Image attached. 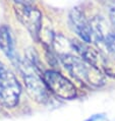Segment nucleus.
<instances>
[{
    "label": "nucleus",
    "instance_id": "obj_1",
    "mask_svg": "<svg viewBox=\"0 0 115 121\" xmlns=\"http://www.w3.org/2000/svg\"><path fill=\"white\" fill-rule=\"evenodd\" d=\"M63 66L74 78L92 86H102L105 83L104 73L73 54L60 55Z\"/></svg>",
    "mask_w": 115,
    "mask_h": 121
},
{
    "label": "nucleus",
    "instance_id": "obj_6",
    "mask_svg": "<svg viewBox=\"0 0 115 121\" xmlns=\"http://www.w3.org/2000/svg\"><path fill=\"white\" fill-rule=\"evenodd\" d=\"M43 80L48 91L58 98L71 100L77 96L76 88L68 78L56 70H47L43 74Z\"/></svg>",
    "mask_w": 115,
    "mask_h": 121
},
{
    "label": "nucleus",
    "instance_id": "obj_5",
    "mask_svg": "<svg viewBox=\"0 0 115 121\" xmlns=\"http://www.w3.org/2000/svg\"><path fill=\"white\" fill-rule=\"evenodd\" d=\"M14 11L16 17L28 30L30 35L38 40L42 29V12L34 4L29 2H15Z\"/></svg>",
    "mask_w": 115,
    "mask_h": 121
},
{
    "label": "nucleus",
    "instance_id": "obj_2",
    "mask_svg": "<svg viewBox=\"0 0 115 121\" xmlns=\"http://www.w3.org/2000/svg\"><path fill=\"white\" fill-rule=\"evenodd\" d=\"M18 66L22 72L25 86L29 96L37 103H46L48 101V89L42 77L37 73L35 66L30 61L19 60Z\"/></svg>",
    "mask_w": 115,
    "mask_h": 121
},
{
    "label": "nucleus",
    "instance_id": "obj_9",
    "mask_svg": "<svg viewBox=\"0 0 115 121\" xmlns=\"http://www.w3.org/2000/svg\"><path fill=\"white\" fill-rule=\"evenodd\" d=\"M104 44L106 46L109 54L115 59V33H110L106 37Z\"/></svg>",
    "mask_w": 115,
    "mask_h": 121
},
{
    "label": "nucleus",
    "instance_id": "obj_10",
    "mask_svg": "<svg viewBox=\"0 0 115 121\" xmlns=\"http://www.w3.org/2000/svg\"><path fill=\"white\" fill-rule=\"evenodd\" d=\"M103 117H104L103 114H95V115H92L90 118H88L87 120H84V121H97L99 119H102Z\"/></svg>",
    "mask_w": 115,
    "mask_h": 121
},
{
    "label": "nucleus",
    "instance_id": "obj_8",
    "mask_svg": "<svg viewBox=\"0 0 115 121\" xmlns=\"http://www.w3.org/2000/svg\"><path fill=\"white\" fill-rule=\"evenodd\" d=\"M0 49L12 63L18 65L19 59L18 58L14 38L10 28L5 25L0 26Z\"/></svg>",
    "mask_w": 115,
    "mask_h": 121
},
{
    "label": "nucleus",
    "instance_id": "obj_7",
    "mask_svg": "<svg viewBox=\"0 0 115 121\" xmlns=\"http://www.w3.org/2000/svg\"><path fill=\"white\" fill-rule=\"evenodd\" d=\"M69 22L70 26L76 35L80 37V40L84 43L94 42L93 31L91 26L90 21H88L84 11H82L79 7L73 8L69 13Z\"/></svg>",
    "mask_w": 115,
    "mask_h": 121
},
{
    "label": "nucleus",
    "instance_id": "obj_4",
    "mask_svg": "<svg viewBox=\"0 0 115 121\" xmlns=\"http://www.w3.org/2000/svg\"><path fill=\"white\" fill-rule=\"evenodd\" d=\"M71 47L84 61L94 66L95 68L104 72L105 74L115 77V66H113L107 59V57L99 50L93 48L83 41L72 40Z\"/></svg>",
    "mask_w": 115,
    "mask_h": 121
},
{
    "label": "nucleus",
    "instance_id": "obj_3",
    "mask_svg": "<svg viewBox=\"0 0 115 121\" xmlns=\"http://www.w3.org/2000/svg\"><path fill=\"white\" fill-rule=\"evenodd\" d=\"M22 86L15 74L0 61V103L5 108H14L19 102Z\"/></svg>",
    "mask_w": 115,
    "mask_h": 121
}]
</instances>
